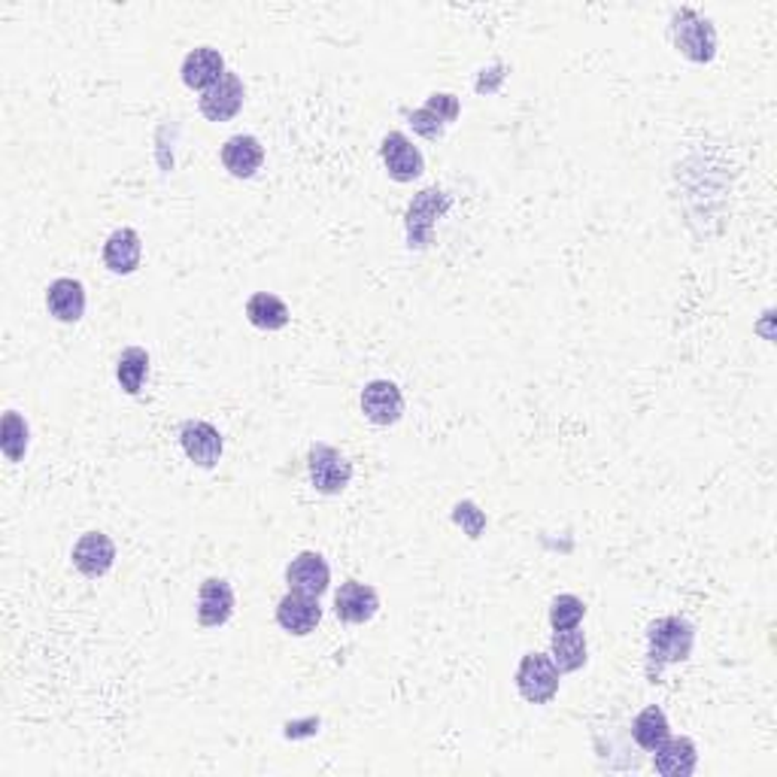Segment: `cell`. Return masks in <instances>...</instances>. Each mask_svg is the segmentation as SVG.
I'll return each mask as SVG.
<instances>
[{
  "label": "cell",
  "mask_w": 777,
  "mask_h": 777,
  "mask_svg": "<svg viewBox=\"0 0 777 777\" xmlns=\"http://www.w3.org/2000/svg\"><path fill=\"white\" fill-rule=\"evenodd\" d=\"M696 644V629L684 617H659L647 629V677L650 684L659 680L665 665L689 659Z\"/></svg>",
  "instance_id": "cell-1"
},
{
  "label": "cell",
  "mask_w": 777,
  "mask_h": 777,
  "mask_svg": "<svg viewBox=\"0 0 777 777\" xmlns=\"http://www.w3.org/2000/svg\"><path fill=\"white\" fill-rule=\"evenodd\" d=\"M671 40L675 49L696 64H708L717 56V31L696 10H677L671 16Z\"/></svg>",
  "instance_id": "cell-2"
},
{
  "label": "cell",
  "mask_w": 777,
  "mask_h": 777,
  "mask_svg": "<svg viewBox=\"0 0 777 777\" xmlns=\"http://www.w3.org/2000/svg\"><path fill=\"white\" fill-rule=\"evenodd\" d=\"M559 677L562 671L556 668L550 654H526L517 665V689L519 696L531 705H547L559 693Z\"/></svg>",
  "instance_id": "cell-3"
},
{
  "label": "cell",
  "mask_w": 777,
  "mask_h": 777,
  "mask_svg": "<svg viewBox=\"0 0 777 777\" xmlns=\"http://www.w3.org/2000/svg\"><path fill=\"white\" fill-rule=\"evenodd\" d=\"M307 471L316 492L322 496H340L352 480V462L328 444H313L307 452Z\"/></svg>",
  "instance_id": "cell-4"
},
{
  "label": "cell",
  "mask_w": 777,
  "mask_h": 777,
  "mask_svg": "<svg viewBox=\"0 0 777 777\" xmlns=\"http://www.w3.org/2000/svg\"><path fill=\"white\" fill-rule=\"evenodd\" d=\"M380 158H383L386 173L395 182H414L426 173V158L414 147V140L401 131H389L380 143Z\"/></svg>",
  "instance_id": "cell-5"
},
{
  "label": "cell",
  "mask_w": 777,
  "mask_h": 777,
  "mask_svg": "<svg viewBox=\"0 0 777 777\" xmlns=\"http://www.w3.org/2000/svg\"><path fill=\"white\" fill-rule=\"evenodd\" d=\"M180 444L186 456L198 468H216L226 450V440L219 435V428L203 422V419H186L180 428Z\"/></svg>",
  "instance_id": "cell-6"
},
{
  "label": "cell",
  "mask_w": 777,
  "mask_h": 777,
  "mask_svg": "<svg viewBox=\"0 0 777 777\" xmlns=\"http://www.w3.org/2000/svg\"><path fill=\"white\" fill-rule=\"evenodd\" d=\"M243 98H247V89H243V79L228 70L226 77L219 79L216 86H210L207 91H201V113L210 119V122H231L240 107H243Z\"/></svg>",
  "instance_id": "cell-7"
},
{
  "label": "cell",
  "mask_w": 777,
  "mask_h": 777,
  "mask_svg": "<svg viewBox=\"0 0 777 777\" xmlns=\"http://www.w3.org/2000/svg\"><path fill=\"white\" fill-rule=\"evenodd\" d=\"M361 414L373 426H395L405 417V395L392 380H371L361 389Z\"/></svg>",
  "instance_id": "cell-8"
},
{
  "label": "cell",
  "mask_w": 777,
  "mask_h": 777,
  "mask_svg": "<svg viewBox=\"0 0 777 777\" xmlns=\"http://www.w3.org/2000/svg\"><path fill=\"white\" fill-rule=\"evenodd\" d=\"M116 562V544L110 535L103 531H86L77 544H73V565L82 577L98 580L103 577Z\"/></svg>",
  "instance_id": "cell-9"
},
{
  "label": "cell",
  "mask_w": 777,
  "mask_h": 777,
  "mask_svg": "<svg viewBox=\"0 0 777 777\" xmlns=\"http://www.w3.org/2000/svg\"><path fill=\"white\" fill-rule=\"evenodd\" d=\"M286 584L292 592H301V596L319 598L331 584V568L328 562L313 550H305L295 556L289 568H286Z\"/></svg>",
  "instance_id": "cell-10"
},
{
  "label": "cell",
  "mask_w": 777,
  "mask_h": 777,
  "mask_svg": "<svg viewBox=\"0 0 777 777\" xmlns=\"http://www.w3.org/2000/svg\"><path fill=\"white\" fill-rule=\"evenodd\" d=\"M235 614V589L222 577H207L198 589V622L203 629L226 626Z\"/></svg>",
  "instance_id": "cell-11"
},
{
  "label": "cell",
  "mask_w": 777,
  "mask_h": 777,
  "mask_svg": "<svg viewBox=\"0 0 777 777\" xmlns=\"http://www.w3.org/2000/svg\"><path fill=\"white\" fill-rule=\"evenodd\" d=\"M322 620V608H319V598L301 596V592H286L277 605V622H280L282 631H289L295 638H307L310 631H316Z\"/></svg>",
  "instance_id": "cell-12"
},
{
  "label": "cell",
  "mask_w": 777,
  "mask_h": 777,
  "mask_svg": "<svg viewBox=\"0 0 777 777\" xmlns=\"http://www.w3.org/2000/svg\"><path fill=\"white\" fill-rule=\"evenodd\" d=\"M377 610H380V596H377L373 586L359 584V580H347L335 592V614H338V620L361 626V622L373 620Z\"/></svg>",
  "instance_id": "cell-13"
},
{
  "label": "cell",
  "mask_w": 777,
  "mask_h": 777,
  "mask_svg": "<svg viewBox=\"0 0 777 777\" xmlns=\"http://www.w3.org/2000/svg\"><path fill=\"white\" fill-rule=\"evenodd\" d=\"M180 73L182 82H186L189 89L207 91L228 73L226 58H222V52L213 49V46H198V49H192L189 56L182 58Z\"/></svg>",
  "instance_id": "cell-14"
},
{
  "label": "cell",
  "mask_w": 777,
  "mask_h": 777,
  "mask_svg": "<svg viewBox=\"0 0 777 777\" xmlns=\"http://www.w3.org/2000/svg\"><path fill=\"white\" fill-rule=\"evenodd\" d=\"M140 259H143V240H140L135 228H116L113 235L107 237V243H103L107 271L128 277V273H135L140 268Z\"/></svg>",
  "instance_id": "cell-15"
},
{
  "label": "cell",
  "mask_w": 777,
  "mask_h": 777,
  "mask_svg": "<svg viewBox=\"0 0 777 777\" xmlns=\"http://www.w3.org/2000/svg\"><path fill=\"white\" fill-rule=\"evenodd\" d=\"M450 207V198L440 189H426L407 210V231H410V247H426L431 237V226L444 210Z\"/></svg>",
  "instance_id": "cell-16"
},
{
  "label": "cell",
  "mask_w": 777,
  "mask_h": 777,
  "mask_svg": "<svg viewBox=\"0 0 777 777\" xmlns=\"http://www.w3.org/2000/svg\"><path fill=\"white\" fill-rule=\"evenodd\" d=\"M222 165L237 180H249L265 165V147L252 135L228 137L226 147H222Z\"/></svg>",
  "instance_id": "cell-17"
},
{
  "label": "cell",
  "mask_w": 777,
  "mask_h": 777,
  "mask_svg": "<svg viewBox=\"0 0 777 777\" xmlns=\"http://www.w3.org/2000/svg\"><path fill=\"white\" fill-rule=\"evenodd\" d=\"M46 307H49V316H56L58 322H79L86 313V286L73 277L49 282Z\"/></svg>",
  "instance_id": "cell-18"
},
{
  "label": "cell",
  "mask_w": 777,
  "mask_h": 777,
  "mask_svg": "<svg viewBox=\"0 0 777 777\" xmlns=\"http://www.w3.org/2000/svg\"><path fill=\"white\" fill-rule=\"evenodd\" d=\"M699 766V750L689 738H668L663 747L654 750L656 775L663 777H689Z\"/></svg>",
  "instance_id": "cell-19"
},
{
  "label": "cell",
  "mask_w": 777,
  "mask_h": 777,
  "mask_svg": "<svg viewBox=\"0 0 777 777\" xmlns=\"http://www.w3.org/2000/svg\"><path fill=\"white\" fill-rule=\"evenodd\" d=\"M631 738H635V744H638L641 750H647V754H654L656 747H663V744L671 738V726H668L665 710L659 708V705L644 708L641 714L631 720Z\"/></svg>",
  "instance_id": "cell-20"
},
{
  "label": "cell",
  "mask_w": 777,
  "mask_h": 777,
  "mask_svg": "<svg viewBox=\"0 0 777 777\" xmlns=\"http://www.w3.org/2000/svg\"><path fill=\"white\" fill-rule=\"evenodd\" d=\"M550 656L562 675L580 671L586 665V635L580 631V626L568 631H552Z\"/></svg>",
  "instance_id": "cell-21"
},
{
  "label": "cell",
  "mask_w": 777,
  "mask_h": 777,
  "mask_svg": "<svg viewBox=\"0 0 777 777\" xmlns=\"http://www.w3.org/2000/svg\"><path fill=\"white\" fill-rule=\"evenodd\" d=\"M289 307L271 292H256L247 301V319L261 331H280L289 326Z\"/></svg>",
  "instance_id": "cell-22"
},
{
  "label": "cell",
  "mask_w": 777,
  "mask_h": 777,
  "mask_svg": "<svg viewBox=\"0 0 777 777\" xmlns=\"http://www.w3.org/2000/svg\"><path fill=\"white\" fill-rule=\"evenodd\" d=\"M149 377V352L143 347H128L116 361V380L122 386V392L140 395Z\"/></svg>",
  "instance_id": "cell-23"
},
{
  "label": "cell",
  "mask_w": 777,
  "mask_h": 777,
  "mask_svg": "<svg viewBox=\"0 0 777 777\" xmlns=\"http://www.w3.org/2000/svg\"><path fill=\"white\" fill-rule=\"evenodd\" d=\"M0 450L10 462H22L28 452V422H24L16 410L3 414V426H0Z\"/></svg>",
  "instance_id": "cell-24"
},
{
  "label": "cell",
  "mask_w": 777,
  "mask_h": 777,
  "mask_svg": "<svg viewBox=\"0 0 777 777\" xmlns=\"http://www.w3.org/2000/svg\"><path fill=\"white\" fill-rule=\"evenodd\" d=\"M584 617H586V605L577 596H571V592H565V596L552 598V605H550V626H552V631L577 629V626L584 622Z\"/></svg>",
  "instance_id": "cell-25"
},
{
  "label": "cell",
  "mask_w": 777,
  "mask_h": 777,
  "mask_svg": "<svg viewBox=\"0 0 777 777\" xmlns=\"http://www.w3.org/2000/svg\"><path fill=\"white\" fill-rule=\"evenodd\" d=\"M452 519H456V522H459V526L468 531V538H480V531H484V526H486L484 510L474 505V501H462V505H456V514H452Z\"/></svg>",
  "instance_id": "cell-26"
},
{
  "label": "cell",
  "mask_w": 777,
  "mask_h": 777,
  "mask_svg": "<svg viewBox=\"0 0 777 777\" xmlns=\"http://www.w3.org/2000/svg\"><path fill=\"white\" fill-rule=\"evenodd\" d=\"M405 116L410 119V124H414V131L428 137V140H438V137L444 135V128H447V124L440 122L438 116L431 113V110H426V107H419V110H414V113L405 110Z\"/></svg>",
  "instance_id": "cell-27"
},
{
  "label": "cell",
  "mask_w": 777,
  "mask_h": 777,
  "mask_svg": "<svg viewBox=\"0 0 777 777\" xmlns=\"http://www.w3.org/2000/svg\"><path fill=\"white\" fill-rule=\"evenodd\" d=\"M426 110H431V113L438 116L444 124H450L456 122V116H459V98H456V94H447V91H440V94H431V98H428Z\"/></svg>",
  "instance_id": "cell-28"
}]
</instances>
